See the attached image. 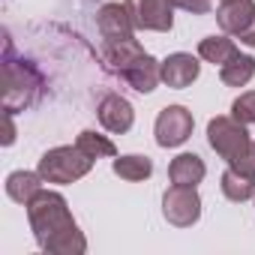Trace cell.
I'll return each instance as SVG.
<instances>
[{"label":"cell","instance_id":"277c9868","mask_svg":"<svg viewBox=\"0 0 255 255\" xmlns=\"http://www.w3.org/2000/svg\"><path fill=\"white\" fill-rule=\"evenodd\" d=\"M207 144L225 162H231V159H237V156L252 150V138L246 132V123H240L234 117H222V114L207 123Z\"/></svg>","mask_w":255,"mask_h":255},{"label":"cell","instance_id":"9a60e30c","mask_svg":"<svg viewBox=\"0 0 255 255\" xmlns=\"http://www.w3.org/2000/svg\"><path fill=\"white\" fill-rule=\"evenodd\" d=\"M42 174L39 171H12L9 177H6V195L12 198V201H18V204H30L33 201V195L42 189Z\"/></svg>","mask_w":255,"mask_h":255},{"label":"cell","instance_id":"603a6c76","mask_svg":"<svg viewBox=\"0 0 255 255\" xmlns=\"http://www.w3.org/2000/svg\"><path fill=\"white\" fill-rule=\"evenodd\" d=\"M171 6L186 9L192 15H207L210 12V0H171Z\"/></svg>","mask_w":255,"mask_h":255},{"label":"cell","instance_id":"d4e9b609","mask_svg":"<svg viewBox=\"0 0 255 255\" xmlns=\"http://www.w3.org/2000/svg\"><path fill=\"white\" fill-rule=\"evenodd\" d=\"M240 42H243V45H249V48H255V21L240 33Z\"/></svg>","mask_w":255,"mask_h":255},{"label":"cell","instance_id":"ba28073f","mask_svg":"<svg viewBox=\"0 0 255 255\" xmlns=\"http://www.w3.org/2000/svg\"><path fill=\"white\" fill-rule=\"evenodd\" d=\"M144 45L132 36H126V39H105L102 48H99V57H102V66L108 72H117L123 75L126 69H132L141 57H144Z\"/></svg>","mask_w":255,"mask_h":255},{"label":"cell","instance_id":"cb8c5ba5","mask_svg":"<svg viewBox=\"0 0 255 255\" xmlns=\"http://www.w3.org/2000/svg\"><path fill=\"white\" fill-rule=\"evenodd\" d=\"M3 120H6V135H3V144L9 147V144L15 141V126H12V111H6V114H3Z\"/></svg>","mask_w":255,"mask_h":255},{"label":"cell","instance_id":"52a82bcc","mask_svg":"<svg viewBox=\"0 0 255 255\" xmlns=\"http://www.w3.org/2000/svg\"><path fill=\"white\" fill-rule=\"evenodd\" d=\"M126 9L132 15L135 30H156V33H168L174 27V15H171V0H126Z\"/></svg>","mask_w":255,"mask_h":255},{"label":"cell","instance_id":"4316f807","mask_svg":"<svg viewBox=\"0 0 255 255\" xmlns=\"http://www.w3.org/2000/svg\"><path fill=\"white\" fill-rule=\"evenodd\" d=\"M252 147H255V144H252Z\"/></svg>","mask_w":255,"mask_h":255},{"label":"cell","instance_id":"484cf974","mask_svg":"<svg viewBox=\"0 0 255 255\" xmlns=\"http://www.w3.org/2000/svg\"><path fill=\"white\" fill-rule=\"evenodd\" d=\"M222 3H225V0H222Z\"/></svg>","mask_w":255,"mask_h":255},{"label":"cell","instance_id":"d6986e66","mask_svg":"<svg viewBox=\"0 0 255 255\" xmlns=\"http://www.w3.org/2000/svg\"><path fill=\"white\" fill-rule=\"evenodd\" d=\"M222 195H225L228 201H246V198L255 195V180L237 174L234 168H228V171L222 174Z\"/></svg>","mask_w":255,"mask_h":255},{"label":"cell","instance_id":"3957f363","mask_svg":"<svg viewBox=\"0 0 255 255\" xmlns=\"http://www.w3.org/2000/svg\"><path fill=\"white\" fill-rule=\"evenodd\" d=\"M90 168H93V156H87L78 144H66V147H51L48 153H42L36 171L45 177V183H75Z\"/></svg>","mask_w":255,"mask_h":255},{"label":"cell","instance_id":"7c38bea8","mask_svg":"<svg viewBox=\"0 0 255 255\" xmlns=\"http://www.w3.org/2000/svg\"><path fill=\"white\" fill-rule=\"evenodd\" d=\"M216 21L225 33L240 36L255 21V0H225L216 12Z\"/></svg>","mask_w":255,"mask_h":255},{"label":"cell","instance_id":"7402d4cb","mask_svg":"<svg viewBox=\"0 0 255 255\" xmlns=\"http://www.w3.org/2000/svg\"><path fill=\"white\" fill-rule=\"evenodd\" d=\"M228 168H234L237 174H243V177H252V180H255V147H252L249 153H243V156L231 159V162H228Z\"/></svg>","mask_w":255,"mask_h":255},{"label":"cell","instance_id":"5bb4252c","mask_svg":"<svg viewBox=\"0 0 255 255\" xmlns=\"http://www.w3.org/2000/svg\"><path fill=\"white\" fill-rule=\"evenodd\" d=\"M204 174H207L204 159L195 156V153H180V156H174L171 165H168V177H171V183H177V186H198V183L204 180Z\"/></svg>","mask_w":255,"mask_h":255},{"label":"cell","instance_id":"ac0fdd59","mask_svg":"<svg viewBox=\"0 0 255 255\" xmlns=\"http://www.w3.org/2000/svg\"><path fill=\"white\" fill-rule=\"evenodd\" d=\"M198 54H201L207 63H213V66H225V63H228L231 57H237L240 51H237L234 39H228V36H207V39L198 42Z\"/></svg>","mask_w":255,"mask_h":255},{"label":"cell","instance_id":"30bf717a","mask_svg":"<svg viewBox=\"0 0 255 255\" xmlns=\"http://www.w3.org/2000/svg\"><path fill=\"white\" fill-rule=\"evenodd\" d=\"M198 72H201V63H198L192 54H186V51L168 54V57L162 60V81H165L171 90L189 87V84L198 78Z\"/></svg>","mask_w":255,"mask_h":255},{"label":"cell","instance_id":"2e32d148","mask_svg":"<svg viewBox=\"0 0 255 255\" xmlns=\"http://www.w3.org/2000/svg\"><path fill=\"white\" fill-rule=\"evenodd\" d=\"M252 75H255V57H249V54H237L225 66H219V78L228 87H246L252 81Z\"/></svg>","mask_w":255,"mask_h":255},{"label":"cell","instance_id":"4fadbf2b","mask_svg":"<svg viewBox=\"0 0 255 255\" xmlns=\"http://www.w3.org/2000/svg\"><path fill=\"white\" fill-rule=\"evenodd\" d=\"M123 78L129 81V87H135L138 93H153L156 84L162 81V63H159L156 57L144 54L132 69H126V72H123Z\"/></svg>","mask_w":255,"mask_h":255},{"label":"cell","instance_id":"e0dca14e","mask_svg":"<svg viewBox=\"0 0 255 255\" xmlns=\"http://www.w3.org/2000/svg\"><path fill=\"white\" fill-rule=\"evenodd\" d=\"M114 174L123 177V180H129V183H138V180H147L153 174V162L141 153H129V156H117L114 159Z\"/></svg>","mask_w":255,"mask_h":255},{"label":"cell","instance_id":"5b68a950","mask_svg":"<svg viewBox=\"0 0 255 255\" xmlns=\"http://www.w3.org/2000/svg\"><path fill=\"white\" fill-rule=\"evenodd\" d=\"M162 213L174 228H189L201 219V198L195 186H168L162 195Z\"/></svg>","mask_w":255,"mask_h":255},{"label":"cell","instance_id":"ffe728a7","mask_svg":"<svg viewBox=\"0 0 255 255\" xmlns=\"http://www.w3.org/2000/svg\"><path fill=\"white\" fill-rule=\"evenodd\" d=\"M87 156H93V159H102V156H117V147H114V141H108L105 135H99V132H93V129H84L81 135H78V141H75Z\"/></svg>","mask_w":255,"mask_h":255},{"label":"cell","instance_id":"7a4b0ae2","mask_svg":"<svg viewBox=\"0 0 255 255\" xmlns=\"http://www.w3.org/2000/svg\"><path fill=\"white\" fill-rule=\"evenodd\" d=\"M42 93V75L24 63L12 57V45L6 42V54H3V111H24L30 108Z\"/></svg>","mask_w":255,"mask_h":255},{"label":"cell","instance_id":"8fae6325","mask_svg":"<svg viewBox=\"0 0 255 255\" xmlns=\"http://www.w3.org/2000/svg\"><path fill=\"white\" fill-rule=\"evenodd\" d=\"M96 27L102 33V39H126V36H132V30H135L126 3L123 6L120 3H105L96 12Z\"/></svg>","mask_w":255,"mask_h":255},{"label":"cell","instance_id":"44dd1931","mask_svg":"<svg viewBox=\"0 0 255 255\" xmlns=\"http://www.w3.org/2000/svg\"><path fill=\"white\" fill-rule=\"evenodd\" d=\"M231 117L240 120V123H246V126H255V90L240 93L231 102Z\"/></svg>","mask_w":255,"mask_h":255},{"label":"cell","instance_id":"6da1fadb","mask_svg":"<svg viewBox=\"0 0 255 255\" xmlns=\"http://www.w3.org/2000/svg\"><path fill=\"white\" fill-rule=\"evenodd\" d=\"M27 219H30L36 243L45 252H51V255H81L87 249V240L78 231V225L69 213V204L60 192L39 189L33 195V201L27 204Z\"/></svg>","mask_w":255,"mask_h":255},{"label":"cell","instance_id":"9c48e42d","mask_svg":"<svg viewBox=\"0 0 255 255\" xmlns=\"http://www.w3.org/2000/svg\"><path fill=\"white\" fill-rule=\"evenodd\" d=\"M96 117H99V123L105 126L108 132L123 135V132H129L132 123H135V108L129 105V99H123L120 93H108V96L99 99Z\"/></svg>","mask_w":255,"mask_h":255},{"label":"cell","instance_id":"8992f818","mask_svg":"<svg viewBox=\"0 0 255 255\" xmlns=\"http://www.w3.org/2000/svg\"><path fill=\"white\" fill-rule=\"evenodd\" d=\"M192 111L183 105H168L156 117V144L159 147H180L192 135Z\"/></svg>","mask_w":255,"mask_h":255}]
</instances>
